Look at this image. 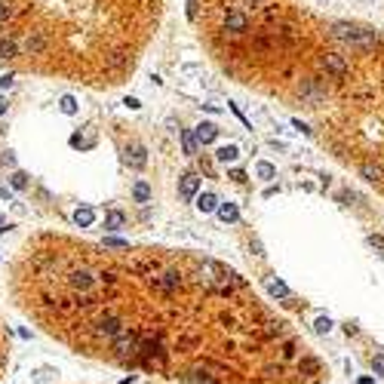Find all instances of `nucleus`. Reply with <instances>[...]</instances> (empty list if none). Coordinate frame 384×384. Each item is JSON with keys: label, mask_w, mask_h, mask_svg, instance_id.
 Returning <instances> with one entry per match:
<instances>
[{"label": "nucleus", "mask_w": 384, "mask_h": 384, "mask_svg": "<svg viewBox=\"0 0 384 384\" xmlns=\"http://www.w3.org/2000/svg\"><path fill=\"white\" fill-rule=\"evenodd\" d=\"M16 305L71 354L181 384H320L301 335L222 261L181 249L28 237Z\"/></svg>", "instance_id": "obj_1"}, {"label": "nucleus", "mask_w": 384, "mask_h": 384, "mask_svg": "<svg viewBox=\"0 0 384 384\" xmlns=\"http://www.w3.org/2000/svg\"><path fill=\"white\" fill-rule=\"evenodd\" d=\"M163 0H0V62L77 83H120L157 31Z\"/></svg>", "instance_id": "obj_2"}, {"label": "nucleus", "mask_w": 384, "mask_h": 384, "mask_svg": "<svg viewBox=\"0 0 384 384\" xmlns=\"http://www.w3.org/2000/svg\"><path fill=\"white\" fill-rule=\"evenodd\" d=\"M197 188H200V176H197V172H188V176H181V184H179L181 200H191V197L197 194Z\"/></svg>", "instance_id": "obj_3"}, {"label": "nucleus", "mask_w": 384, "mask_h": 384, "mask_svg": "<svg viewBox=\"0 0 384 384\" xmlns=\"http://www.w3.org/2000/svg\"><path fill=\"white\" fill-rule=\"evenodd\" d=\"M215 160H218V163H237V160H240V145H237V142L222 145V148L215 151Z\"/></svg>", "instance_id": "obj_4"}, {"label": "nucleus", "mask_w": 384, "mask_h": 384, "mask_svg": "<svg viewBox=\"0 0 384 384\" xmlns=\"http://www.w3.org/2000/svg\"><path fill=\"white\" fill-rule=\"evenodd\" d=\"M215 135H218V126L215 123H200V126H197V142H200V145L215 142Z\"/></svg>", "instance_id": "obj_5"}, {"label": "nucleus", "mask_w": 384, "mask_h": 384, "mask_svg": "<svg viewBox=\"0 0 384 384\" xmlns=\"http://www.w3.org/2000/svg\"><path fill=\"white\" fill-rule=\"evenodd\" d=\"M123 225H126V215L117 212V209H111V212L104 215V228L108 230H123Z\"/></svg>", "instance_id": "obj_6"}, {"label": "nucleus", "mask_w": 384, "mask_h": 384, "mask_svg": "<svg viewBox=\"0 0 384 384\" xmlns=\"http://www.w3.org/2000/svg\"><path fill=\"white\" fill-rule=\"evenodd\" d=\"M215 194H200V197H197V209H200V212H212V209H215Z\"/></svg>", "instance_id": "obj_7"}, {"label": "nucleus", "mask_w": 384, "mask_h": 384, "mask_svg": "<svg viewBox=\"0 0 384 384\" xmlns=\"http://www.w3.org/2000/svg\"><path fill=\"white\" fill-rule=\"evenodd\" d=\"M218 218H222V222H234V218H237V206L234 203L218 206Z\"/></svg>", "instance_id": "obj_8"}, {"label": "nucleus", "mask_w": 384, "mask_h": 384, "mask_svg": "<svg viewBox=\"0 0 384 384\" xmlns=\"http://www.w3.org/2000/svg\"><path fill=\"white\" fill-rule=\"evenodd\" d=\"M181 145H184V154H197V138L191 132H181Z\"/></svg>", "instance_id": "obj_9"}, {"label": "nucleus", "mask_w": 384, "mask_h": 384, "mask_svg": "<svg viewBox=\"0 0 384 384\" xmlns=\"http://www.w3.org/2000/svg\"><path fill=\"white\" fill-rule=\"evenodd\" d=\"M132 194H135V200H138V203H145V200H148V197H151V188H148V184H145V181H138V184H135V188H132Z\"/></svg>", "instance_id": "obj_10"}, {"label": "nucleus", "mask_w": 384, "mask_h": 384, "mask_svg": "<svg viewBox=\"0 0 384 384\" xmlns=\"http://www.w3.org/2000/svg\"><path fill=\"white\" fill-rule=\"evenodd\" d=\"M267 289H271L274 295H280V298H289V289H286L280 280H267Z\"/></svg>", "instance_id": "obj_11"}, {"label": "nucleus", "mask_w": 384, "mask_h": 384, "mask_svg": "<svg viewBox=\"0 0 384 384\" xmlns=\"http://www.w3.org/2000/svg\"><path fill=\"white\" fill-rule=\"evenodd\" d=\"M258 176H261V179H274L277 169L271 166V163H258Z\"/></svg>", "instance_id": "obj_12"}, {"label": "nucleus", "mask_w": 384, "mask_h": 384, "mask_svg": "<svg viewBox=\"0 0 384 384\" xmlns=\"http://www.w3.org/2000/svg\"><path fill=\"white\" fill-rule=\"evenodd\" d=\"M372 369H375V375L384 378V354H375V359H372Z\"/></svg>", "instance_id": "obj_13"}, {"label": "nucleus", "mask_w": 384, "mask_h": 384, "mask_svg": "<svg viewBox=\"0 0 384 384\" xmlns=\"http://www.w3.org/2000/svg\"><path fill=\"white\" fill-rule=\"evenodd\" d=\"M13 184H16L19 191H25V188H28V176H25V172H16V176H13Z\"/></svg>", "instance_id": "obj_14"}, {"label": "nucleus", "mask_w": 384, "mask_h": 384, "mask_svg": "<svg viewBox=\"0 0 384 384\" xmlns=\"http://www.w3.org/2000/svg\"><path fill=\"white\" fill-rule=\"evenodd\" d=\"M74 222H77V225H89V222H92V209H83V212H77V215H74Z\"/></svg>", "instance_id": "obj_15"}, {"label": "nucleus", "mask_w": 384, "mask_h": 384, "mask_svg": "<svg viewBox=\"0 0 384 384\" xmlns=\"http://www.w3.org/2000/svg\"><path fill=\"white\" fill-rule=\"evenodd\" d=\"M313 329H317V332H329V329H332V320H329V317H320Z\"/></svg>", "instance_id": "obj_16"}, {"label": "nucleus", "mask_w": 384, "mask_h": 384, "mask_svg": "<svg viewBox=\"0 0 384 384\" xmlns=\"http://www.w3.org/2000/svg\"><path fill=\"white\" fill-rule=\"evenodd\" d=\"M0 197H6V200H13V194H9V188H3V184H0Z\"/></svg>", "instance_id": "obj_17"}, {"label": "nucleus", "mask_w": 384, "mask_h": 384, "mask_svg": "<svg viewBox=\"0 0 384 384\" xmlns=\"http://www.w3.org/2000/svg\"><path fill=\"white\" fill-rule=\"evenodd\" d=\"M3 111H6V102H3V99H0V114H3Z\"/></svg>", "instance_id": "obj_18"}, {"label": "nucleus", "mask_w": 384, "mask_h": 384, "mask_svg": "<svg viewBox=\"0 0 384 384\" xmlns=\"http://www.w3.org/2000/svg\"><path fill=\"white\" fill-rule=\"evenodd\" d=\"M0 230H3V218H0Z\"/></svg>", "instance_id": "obj_19"}]
</instances>
